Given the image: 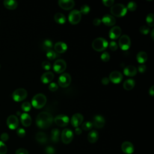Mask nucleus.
I'll list each match as a JSON object with an SVG mask.
<instances>
[{
	"instance_id": "f257e3e1",
	"label": "nucleus",
	"mask_w": 154,
	"mask_h": 154,
	"mask_svg": "<svg viewBox=\"0 0 154 154\" xmlns=\"http://www.w3.org/2000/svg\"><path fill=\"white\" fill-rule=\"evenodd\" d=\"M53 117L48 112L43 111L40 112L35 120L36 125L41 129H47L49 128L53 122Z\"/></svg>"
},
{
	"instance_id": "f03ea898",
	"label": "nucleus",
	"mask_w": 154,
	"mask_h": 154,
	"mask_svg": "<svg viewBox=\"0 0 154 154\" xmlns=\"http://www.w3.org/2000/svg\"><path fill=\"white\" fill-rule=\"evenodd\" d=\"M47 101V99L46 96L42 93H38L35 94L32 99L31 103L32 106H33L35 108L40 109L43 108Z\"/></svg>"
},
{
	"instance_id": "7ed1b4c3",
	"label": "nucleus",
	"mask_w": 154,
	"mask_h": 154,
	"mask_svg": "<svg viewBox=\"0 0 154 154\" xmlns=\"http://www.w3.org/2000/svg\"><path fill=\"white\" fill-rule=\"evenodd\" d=\"M110 11L112 15L116 17H122L126 14L127 8L123 4L117 3L111 6Z\"/></svg>"
},
{
	"instance_id": "20e7f679",
	"label": "nucleus",
	"mask_w": 154,
	"mask_h": 154,
	"mask_svg": "<svg viewBox=\"0 0 154 154\" xmlns=\"http://www.w3.org/2000/svg\"><path fill=\"white\" fill-rule=\"evenodd\" d=\"M108 46V42L104 38L98 37L95 38L92 42V48L96 51L100 52L104 51Z\"/></svg>"
},
{
	"instance_id": "39448f33",
	"label": "nucleus",
	"mask_w": 154,
	"mask_h": 154,
	"mask_svg": "<svg viewBox=\"0 0 154 154\" xmlns=\"http://www.w3.org/2000/svg\"><path fill=\"white\" fill-rule=\"evenodd\" d=\"M27 96V91L24 88H18L12 94V97L16 102L23 100Z\"/></svg>"
},
{
	"instance_id": "423d86ee",
	"label": "nucleus",
	"mask_w": 154,
	"mask_h": 154,
	"mask_svg": "<svg viewBox=\"0 0 154 154\" xmlns=\"http://www.w3.org/2000/svg\"><path fill=\"white\" fill-rule=\"evenodd\" d=\"M69 21L72 25L78 23L81 19V14L79 11L77 10H73L71 11L69 14Z\"/></svg>"
},
{
	"instance_id": "0eeeda50",
	"label": "nucleus",
	"mask_w": 154,
	"mask_h": 154,
	"mask_svg": "<svg viewBox=\"0 0 154 154\" xmlns=\"http://www.w3.org/2000/svg\"><path fill=\"white\" fill-rule=\"evenodd\" d=\"M71 80L72 79L70 75L67 73H64L59 77L58 79V83L60 87L66 88L70 84Z\"/></svg>"
},
{
	"instance_id": "6e6552de",
	"label": "nucleus",
	"mask_w": 154,
	"mask_h": 154,
	"mask_svg": "<svg viewBox=\"0 0 154 154\" xmlns=\"http://www.w3.org/2000/svg\"><path fill=\"white\" fill-rule=\"evenodd\" d=\"M61 140L64 144H69L73 140V133L70 129L66 128L63 130L61 135Z\"/></svg>"
},
{
	"instance_id": "1a4fd4ad",
	"label": "nucleus",
	"mask_w": 154,
	"mask_h": 154,
	"mask_svg": "<svg viewBox=\"0 0 154 154\" xmlns=\"http://www.w3.org/2000/svg\"><path fill=\"white\" fill-rule=\"evenodd\" d=\"M119 45L122 50H128L131 46V39L127 35H122L119 38Z\"/></svg>"
},
{
	"instance_id": "9d476101",
	"label": "nucleus",
	"mask_w": 154,
	"mask_h": 154,
	"mask_svg": "<svg viewBox=\"0 0 154 154\" xmlns=\"http://www.w3.org/2000/svg\"><path fill=\"white\" fill-rule=\"evenodd\" d=\"M53 69L56 73H63L66 69V63L62 59H58L54 63Z\"/></svg>"
},
{
	"instance_id": "9b49d317",
	"label": "nucleus",
	"mask_w": 154,
	"mask_h": 154,
	"mask_svg": "<svg viewBox=\"0 0 154 154\" xmlns=\"http://www.w3.org/2000/svg\"><path fill=\"white\" fill-rule=\"evenodd\" d=\"M55 124L61 127L66 126L69 122V117L64 114H60L57 116L54 119Z\"/></svg>"
},
{
	"instance_id": "f8f14e48",
	"label": "nucleus",
	"mask_w": 154,
	"mask_h": 154,
	"mask_svg": "<svg viewBox=\"0 0 154 154\" xmlns=\"http://www.w3.org/2000/svg\"><path fill=\"white\" fill-rule=\"evenodd\" d=\"M7 125L10 129H16L19 125V120L14 115H10L7 119Z\"/></svg>"
},
{
	"instance_id": "ddd939ff",
	"label": "nucleus",
	"mask_w": 154,
	"mask_h": 154,
	"mask_svg": "<svg viewBox=\"0 0 154 154\" xmlns=\"http://www.w3.org/2000/svg\"><path fill=\"white\" fill-rule=\"evenodd\" d=\"M123 79L122 74L119 71H113L109 75V80L114 84L120 83Z\"/></svg>"
},
{
	"instance_id": "4468645a",
	"label": "nucleus",
	"mask_w": 154,
	"mask_h": 154,
	"mask_svg": "<svg viewBox=\"0 0 154 154\" xmlns=\"http://www.w3.org/2000/svg\"><path fill=\"white\" fill-rule=\"evenodd\" d=\"M83 120H84V117L81 114L76 113L72 116L70 122H71L72 125L73 127L77 128L80 125H81L82 122H83Z\"/></svg>"
},
{
	"instance_id": "2eb2a0df",
	"label": "nucleus",
	"mask_w": 154,
	"mask_h": 154,
	"mask_svg": "<svg viewBox=\"0 0 154 154\" xmlns=\"http://www.w3.org/2000/svg\"><path fill=\"white\" fill-rule=\"evenodd\" d=\"M105 121L104 118L100 115H96L93 117V126H94L96 128H102L105 125Z\"/></svg>"
},
{
	"instance_id": "dca6fc26",
	"label": "nucleus",
	"mask_w": 154,
	"mask_h": 154,
	"mask_svg": "<svg viewBox=\"0 0 154 154\" xmlns=\"http://www.w3.org/2000/svg\"><path fill=\"white\" fill-rule=\"evenodd\" d=\"M123 153L126 154H132L134 151V146L132 143L129 141H125L121 146Z\"/></svg>"
},
{
	"instance_id": "f3484780",
	"label": "nucleus",
	"mask_w": 154,
	"mask_h": 154,
	"mask_svg": "<svg viewBox=\"0 0 154 154\" xmlns=\"http://www.w3.org/2000/svg\"><path fill=\"white\" fill-rule=\"evenodd\" d=\"M58 4L61 8L65 10L72 9L75 5V2L73 0H60Z\"/></svg>"
},
{
	"instance_id": "a211bd4d",
	"label": "nucleus",
	"mask_w": 154,
	"mask_h": 154,
	"mask_svg": "<svg viewBox=\"0 0 154 154\" xmlns=\"http://www.w3.org/2000/svg\"><path fill=\"white\" fill-rule=\"evenodd\" d=\"M101 22H102L104 23V25L108 26H113L116 23V20L112 16L106 14L103 16Z\"/></svg>"
},
{
	"instance_id": "6ab92c4d",
	"label": "nucleus",
	"mask_w": 154,
	"mask_h": 154,
	"mask_svg": "<svg viewBox=\"0 0 154 154\" xmlns=\"http://www.w3.org/2000/svg\"><path fill=\"white\" fill-rule=\"evenodd\" d=\"M122 33V29L120 27L115 26L112 27L109 32V36L111 39L118 38Z\"/></svg>"
},
{
	"instance_id": "aec40b11",
	"label": "nucleus",
	"mask_w": 154,
	"mask_h": 154,
	"mask_svg": "<svg viewBox=\"0 0 154 154\" xmlns=\"http://www.w3.org/2000/svg\"><path fill=\"white\" fill-rule=\"evenodd\" d=\"M20 121L22 125L25 127L29 126L32 122L31 117L27 113H23L20 115Z\"/></svg>"
},
{
	"instance_id": "412c9836",
	"label": "nucleus",
	"mask_w": 154,
	"mask_h": 154,
	"mask_svg": "<svg viewBox=\"0 0 154 154\" xmlns=\"http://www.w3.org/2000/svg\"><path fill=\"white\" fill-rule=\"evenodd\" d=\"M123 73L125 75L128 76H134L137 74V70L135 66L129 65L125 67L123 70Z\"/></svg>"
},
{
	"instance_id": "4be33fe9",
	"label": "nucleus",
	"mask_w": 154,
	"mask_h": 154,
	"mask_svg": "<svg viewBox=\"0 0 154 154\" xmlns=\"http://www.w3.org/2000/svg\"><path fill=\"white\" fill-rule=\"evenodd\" d=\"M54 49L57 53L61 54V53H64L66 51V50L67 49V46L64 42H58L55 44Z\"/></svg>"
},
{
	"instance_id": "5701e85b",
	"label": "nucleus",
	"mask_w": 154,
	"mask_h": 154,
	"mask_svg": "<svg viewBox=\"0 0 154 154\" xmlns=\"http://www.w3.org/2000/svg\"><path fill=\"white\" fill-rule=\"evenodd\" d=\"M54 77V75L51 72H47L44 73L41 76V81L44 84H48L51 82Z\"/></svg>"
},
{
	"instance_id": "b1692460",
	"label": "nucleus",
	"mask_w": 154,
	"mask_h": 154,
	"mask_svg": "<svg viewBox=\"0 0 154 154\" xmlns=\"http://www.w3.org/2000/svg\"><path fill=\"white\" fill-rule=\"evenodd\" d=\"M35 140L38 143L44 144L47 143L48 137L45 133L43 132H38L35 135Z\"/></svg>"
},
{
	"instance_id": "393cba45",
	"label": "nucleus",
	"mask_w": 154,
	"mask_h": 154,
	"mask_svg": "<svg viewBox=\"0 0 154 154\" xmlns=\"http://www.w3.org/2000/svg\"><path fill=\"white\" fill-rule=\"evenodd\" d=\"M98 138H99L98 132L95 130L91 131L87 135L88 141L90 143H95L97 141Z\"/></svg>"
},
{
	"instance_id": "a878e982",
	"label": "nucleus",
	"mask_w": 154,
	"mask_h": 154,
	"mask_svg": "<svg viewBox=\"0 0 154 154\" xmlns=\"http://www.w3.org/2000/svg\"><path fill=\"white\" fill-rule=\"evenodd\" d=\"M60 132L59 129H53L51 131V141L54 143H58L60 140Z\"/></svg>"
},
{
	"instance_id": "bb28decb",
	"label": "nucleus",
	"mask_w": 154,
	"mask_h": 154,
	"mask_svg": "<svg viewBox=\"0 0 154 154\" xmlns=\"http://www.w3.org/2000/svg\"><path fill=\"white\" fill-rule=\"evenodd\" d=\"M4 5L8 10H14L17 7V2L14 0H5Z\"/></svg>"
},
{
	"instance_id": "cd10ccee",
	"label": "nucleus",
	"mask_w": 154,
	"mask_h": 154,
	"mask_svg": "<svg viewBox=\"0 0 154 154\" xmlns=\"http://www.w3.org/2000/svg\"><path fill=\"white\" fill-rule=\"evenodd\" d=\"M135 81L132 79H126L123 84V88L126 90H130L131 89H132L135 85Z\"/></svg>"
},
{
	"instance_id": "c85d7f7f",
	"label": "nucleus",
	"mask_w": 154,
	"mask_h": 154,
	"mask_svg": "<svg viewBox=\"0 0 154 154\" xmlns=\"http://www.w3.org/2000/svg\"><path fill=\"white\" fill-rule=\"evenodd\" d=\"M54 20L57 23L59 24H63L66 22V19L63 14L61 13H57L54 16Z\"/></svg>"
},
{
	"instance_id": "c756f323",
	"label": "nucleus",
	"mask_w": 154,
	"mask_h": 154,
	"mask_svg": "<svg viewBox=\"0 0 154 154\" xmlns=\"http://www.w3.org/2000/svg\"><path fill=\"white\" fill-rule=\"evenodd\" d=\"M147 59V55L144 51L139 52L137 55V60L138 63L143 64L146 61Z\"/></svg>"
},
{
	"instance_id": "7c9ffc66",
	"label": "nucleus",
	"mask_w": 154,
	"mask_h": 154,
	"mask_svg": "<svg viewBox=\"0 0 154 154\" xmlns=\"http://www.w3.org/2000/svg\"><path fill=\"white\" fill-rule=\"evenodd\" d=\"M52 42L50 40L46 39L43 42L42 44V48L43 51H48L51 50V49L52 48Z\"/></svg>"
},
{
	"instance_id": "2f4dec72",
	"label": "nucleus",
	"mask_w": 154,
	"mask_h": 154,
	"mask_svg": "<svg viewBox=\"0 0 154 154\" xmlns=\"http://www.w3.org/2000/svg\"><path fill=\"white\" fill-rule=\"evenodd\" d=\"M146 22L149 26L153 27L154 26V22H153V14L149 13L146 17Z\"/></svg>"
},
{
	"instance_id": "473e14b6",
	"label": "nucleus",
	"mask_w": 154,
	"mask_h": 154,
	"mask_svg": "<svg viewBox=\"0 0 154 154\" xmlns=\"http://www.w3.org/2000/svg\"><path fill=\"white\" fill-rule=\"evenodd\" d=\"M92 127H93L92 123L88 121L84 122L81 125L82 129L84 131H89L92 128Z\"/></svg>"
},
{
	"instance_id": "72a5a7b5",
	"label": "nucleus",
	"mask_w": 154,
	"mask_h": 154,
	"mask_svg": "<svg viewBox=\"0 0 154 154\" xmlns=\"http://www.w3.org/2000/svg\"><path fill=\"white\" fill-rule=\"evenodd\" d=\"M57 53H56L55 51H52V49L50 50V51H47L46 57H47V58H48L49 60H54V59L57 57Z\"/></svg>"
},
{
	"instance_id": "f704fd0d",
	"label": "nucleus",
	"mask_w": 154,
	"mask_h": 154,
	"mask_svg": "<svg viewBox=\"0 0 154 154\" xmlns=\"http://www.w3.org/2000/svg\"><path fill=\"white\" fill-rule=\"evenodd\" d=\"M21 108L23 111L25 112H28L30 111L31 108V105L29 102H24L21 106Z\"/></svg>"
},
{
	"instance_id": "c9c22d12",
	"label": "nucleus",
	"mask_w": 154,
	"mask_h": 154,
	"mask_svg": "<svg viewBox=\"0 0 154 154\" xmlns=\"http://www.w3.org/2000/svg\"><path fill=\"white\" fill-rule=\"evenodd\" d=\"M90 11V7H88V5H86V4H84L83 5H82L81 7V9H80V13L81 14H87Z\"/></svg>"
},
{
	"instance_id": "e433bc0d",
	"label": "nucleus",
	"mask_w": 154,
	"mask_h": 154,
	"mask_svg": "<svg viewBox=\"0 0 154 154\" xmlns=\"http://www.w3.org/2000/svg\"><path fill=\"white\" fill-rule=\"evenodd\" d=\"M127 10H129V11H135L137 8V4L135 2H129L128 4L127 7H126Z\"/></svg>"
},
{
	"instance_id": "4c0bfd02",
	"label": "nucleus",
	"mask_w": 154,
	"mask_h": 154,
	"mask_svg": "<svg viewBox=\"0 0 154 154\" xmlns=\"http://www.w3.org/2000/svg\"><path fill=\"white\" fill-rule=\"evenodd\" d=\"M100 58L103 62H108L110 59V55L107 52H104L100 55Z\"/></svg>"
},
{
	"instance_id": "58836bf2",
	"label": "nucleus",
	"mask_w": 154,
	"mask_h": 154,
	"mask_svg": "<svg viewBox=\"0 0 154 154\" xmlns=\"http://www.w3.org/2000/svg\"><path fill=\"white\" fill-rule=\"evenodd\" d=\"M7 151V148L6 145L0 141V154H5Z\"/></svg>"
},
{
	"instance_id": "ea45409f",
	"label": "nucleus",
	"mask_w": 154,
	"mask_h": 154,
	"mask_svg": "<svg viewBox=\"0 0 154 154\" xmlns=\"http://www.w3.org/2000/svg\"><path fill=\"white\" fill-rule=\"evenodd\" d=\"M45 152L46 154H55V150L52 146H47L45 149Z\"/></svg>"
},
{
	"instance_id": "a19ab883",
	"label": "nucleus",
	"mask_w": 154,
	"mask_h": 154,
	"mask_svg": "<svg viewBox=\"0 0 154 154\" xmlns=\"http://www.w3.org/2000/svg\"><path fill=\"white\" fill-rule=\"evenodd\" d=\"M150 31V29L149 28V27H147L146 25H143L140 28V32L142 34H147L149 33V32Z\"/></svg>"
},
{
	"instance_id": "79ce46f5",
	"label": "nucleus",
	"mask_w": 154,
	"mask_h": 154,
	"mask_svg": "<svg viewBox=\"0 0 154 154\" xmlns=\"http://www.w3.org/2000/svg\"><path fill=\"white\" fill-rule=\"evenodd\" d=\"M16 132H17V135L19 137H21V138L24 137L25 136V134H26L25 131L23 128H19V129H17Z\"/></svg>"
},
{
	"instance_id": "37998d69",
	"label": "nucleus",
	"mask_w": 154,
	"mask_h": 154,
	"mask_svg": "<svg viewBox=\"0 0 154 154\" xmlns=\"http://www.w3.org/2000/svg\"><path fill=\"white\" fill-rule=\"evenodd\" d=\"M109 49L112 51H115L118 48V46L116 43V42L114 41H111L110 43H109Z\"/></svg>"
},
{
	"instance_id": "c03bdc74",
	"label": "nucleus",
	"mask_w": 154,
	"mask_h": 154,
	"mask_svg": "<svg viewBox=\"0 0 154 154\" xmlns=\"http://www.w3.org/2000/svg\"><path fill=\"white\" fill-rule=\"evenodd\" d=\"M58 89V85L55 82H52L49 85V90L51 91H55Z\"/></svg>"
},
{
	"instance_id": "a18cd8bd",
	"label": "nucleus",
	"mask_w": 154,
	"mask_h": 154,
	"mask_svg": "<svg viewBox=\"0 0 154 154\" xmlns=\"http://www.w3.org/2000/svg\"><path fill=\"white\" fill-rule=\"evenodd\" d=\"M42 66L45 70H49L51 67V65L48 61H43L42 64Z\"/></svg>"
},
{
	"instance_id": "49530a36",
	"label": "nucleus",
	"mask_w": 154,
	"mask_h": 154,
	"mask_svg": "<svg viewBox=\"0 0 154 154\" xmlns=\"http://www.w3.org/2000/svg\"><path fill=\"white\" fill-rule=\"evenodd\" d=\"M114 1L113 0H103L102 3L104 5L107 7H111L114 4Z\"/></svg>"
},
{
	"instance_id": "de8ad7c7",
	"label": "nucleus",
	"mask_w": 154,
	"mask_h": 154,
	"mask_svg": "<svg viewBox=\"0 0 154 154\" xmlns=\"http://www.w3.org/2000/svg\"><path fill=\"white\" fill-rule=\"evenodd\" d=\"M16 154H29V153L26 149L20 148L16 151Z\"/></svg>"
},
{
	"instance_id": "09e8293b",
	"label": "nucleus",
	"mask_w": 154,
	"mask_h": 154,
	"mask_svg": "<svg viewBox=\"0 0 154 154\" xmlns=\"http://www.w3.org/2000/svg\"><path fill=\"white\" fill-rule=\"evenodd\" d=\"M8 138H9V136H8V134L7 133H2L1 135V139L2 141H6L8 140Z\"/></svg>"
},
{
	"instance_id": "8fccbe9b",
	"label": "nucleus",
	"mask_w": 154,
	"mask_h": 154,
	"mask_svg": "<svg viewBox=\"0 0 154 154\" xmlns=\"http://www.w3.org/2000/svg\"><path fill=\"white\" fill-rule=\"evenodd\" d=\"M138 70L139 71V72L143 73L144 72H145L146 70V66L144 64H141L140 66H138Z\"/></svg>"
},
{
	"instance_id": "3c124183",
	"label": "nucleus",
	"mask_w": 154,
	"mask_h": 154,
	"mask_svg": "<svg viewBox=\"0 0 154 154\" xmlns=\"http://www.w3.org/2000/svg\"><path fill=\"white\" fill-rule=\"evenodd\" d=\"M100 23H101V20L99 18H95L93 21V23L95 26H99L100 24Z\"/></svg>"
},
{
	"instance_id": "603ef678",
	"label": "nucleus",
	"mask_w": 154,
	"mask_h": 154,
	"mask_svg": "<svg viewBox=\"0 0 154 154\" xmlns=\"http://www.w3.org/2000/svg\"><path fill=\"white\" fill-rule=\"evenodd\" d=\"M109 82V78H108L107 77H103L102 80H101V82L103 84V85H107Z\"/></svg>"
},
{
	"instance_id": "864d4df0",
	"label": "nucleus",
	"mask_w": 154,
	"mask_h": 154,
	"mask_svg": "<svg viewBox=\"0 0 154 154\" xmlns=\"http://www.w3.org/2000/svg\"><path fill=\"white\" fill-rule=\"evenodd\" d=\"M153 87H154V86H153V85H152V86L149 88V94H150V96H153V94H154Z\"/></svg>"
},
{
	"instance_id": "5fc2aeb1",
	"label": "nucleus",
	"mask_w": 154,
	"mask_h": 154,
	"mask_svg": "<svg viewBox=\"0 0 154 154\" xmlns=\"http://www.w3.org/2000/svg\"><path fill=\"white\" fill-rule=\"evenodd\" d=\"M75 133L77 134V135H80L81 133H82V130L81 128L77 127L75 129Z\"/></svg>"
},
{
	"instance_id": "6e6d98bb",
	"label": "nucleus",
	"mask_w": 154,
	"mask_h": 154,
	"mask_svg": "<svg viewBox=\"0 0 154 154\" xmlns=\"http://www.w3.org/2000/svg\"><path fill=\"white\" fill-rule=\"evenodd\" d=\"M153 33H154V29H152V31H151V33H150V34H151V38H152V40H153Z\"/></svg>"
},
{
	"instance_id": "4d7b16f0",
	"label": "nucleus",
	"mask_w": 154,
	"mask_h": 154,
	"mask_svg": "<svg viewBox=\"0 0 154 154\" xmlns=\"http://www.w3.org/2000/svg\"><path fill=\"white\" fill-rule=\"evenodd\" d=\"M0 67H1V66H0Z\"/></svg>"
}]
</instances>
